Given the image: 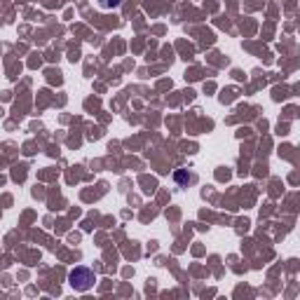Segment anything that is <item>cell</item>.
<instances>
[{"instance_id":"cell-1","label":"cell","mask_w":300,"mask_h":300,"mask_svg":"<svg viewBox=\"0 0 300 300\" xmlns=\"http://www.w3.org/2000/svg\"><path fill=\"white\" fill-rule=\"evenodd\" d=\"M70 286L78 291H87L92 289V284H94V272L87 270V267H75V270L70 272Z\"/></svg>"}]
</instances>
